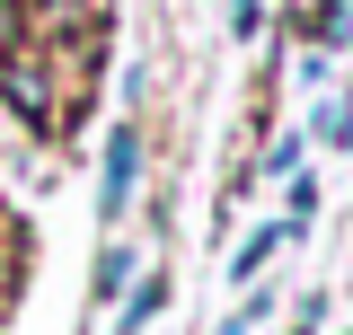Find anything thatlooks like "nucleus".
<instances>
[{"label":"nucleus","mask_w":353,"mask_h":335,"mask_svg":"<svg viewBox=\"0 0 353 335\" xmlns=\"http://www.w3.org/2000/svg\"><path fill=\"white\" fill-rule=\"evenodd\" d=\"M132 185H141V132H106V185H97V212L106 221H124V203H132Z\"/></svg>","instance_id":"obj_2"},{"label":"nucleus","mask_w":353,"mask_h":335,"mask_svg":"<svg viewBox=\"0 0 353 335\" xmlns=\"http://www.w3.org/2000/svg\"><path fill=\"white\" fill-rule=\"evenodd\" d=\"M230 27H239V36H256V0H230Z\"/></svg>","instance_id":"obj_7"},{"label":"nucleus","mask_w":353,"mask_h":335,"mask_svg":"<svg viewBox=\"0 0 353 335\" xmlns=\"http://www.w3.org/2000/svg\"><path fill=\"white\" fill-rule=\"evenodd\" d=\"M248 327H256V318H230V327H221V335H248Z\"/></svg>","instance_id":"obj_8"},{"label":"nucleus","mask_w":353,"mask_h":335,"mask_svg":"<svg viewBox=\"0 0 353 335\" xmlns=\"http://www.w3.org/2000/svg\"><path fill=\"white\" fill-rule=\"evenodd\" d=\"M9 53H27V9H18V0H0V62H9Z\"/></svg>","instance_id":"obj_4"},{"label":"nucleus","mask_w":353,"mask_h":335,"mask_svg":"<svg viewBox=\"0 0 353 335\" xmlns=\"http://www.w3.org/2000/svg\"><path fill=\"white\" fill-rule=\"evenodd\" d=\"M0 97H9L27 124H53V106H62V97H53V71H44L36 53H9V62H0Z\"/></svg>","instance_id":"obj_1"},{"label":"nucleus","mask_w":353,"mask_h":335,"mask_svg":"<svg viewBox=\"0 0 353 335\" xmlns=\"http://www.w3.org/2000/svg\"><path fill=\"white\" fill-rule=\"evenodd\" d=\"M274 247H283V230H248V247L230 256V274L248 283V274H256V265H265V256H274Z\"/></svg>","instance_id":"obj_3"},{"label":"nucleus","mask_w":353,"mask_h":335,"mask_svg":"<svg viewBox=\"0 0 353 335\" xmlns=\"http://www.w3.org/2000/svg\"><path fill=\"white\" fill-rule=\"evenodd\" d=\"M159 300H168V283H141V292L124 300V327H141V318H159Z\"/></svg>","instance_id":"obj_6"},{"label":"nucleus","mask_w":353,"mask_h":335,"mask_svg":"<svg viewBox=\"0 0 353 335\" xmlns=\"http://www.w3.org/2000/svg\"><path fill=\"white\" fill-rule=\"evenodd\" d=\"M132 283V247H106V265H97V292H124Z\"/></svg>","instance_id":"obj_5"}]
</instances>
